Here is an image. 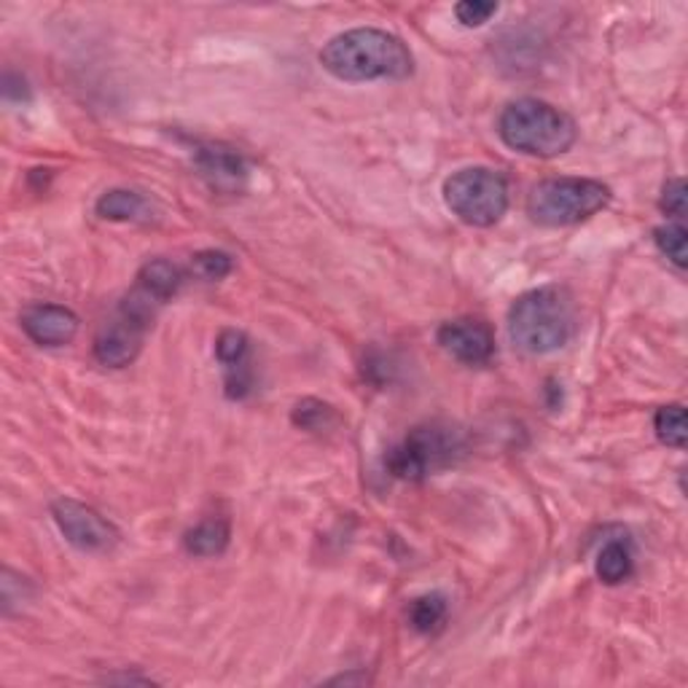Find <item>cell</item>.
I'll use <instances>...</instances> for the list:
<instances>
[{"mask_svg":"<svg viewBox=\"0 0 688 688\" xmlns=\"http://www.w3.org/2000/svg\"><path fill=\"white\" fill-rule=\"evenodd\" d=\"M320 65L340 81H402L415 73V58L398 36L377 27H355L331 38L320 52Z\"/></svg>","mask_w":688,"mask_h":688,"instance_id":"cell-1","label":"cell"},{"mask_svg":"<svg viewBox=\"0 0 688 688\" xmlns=\"http://www.w3.org/2000/svg\"><path fill=\"white\" fill-rule=\"evenodd\" d=\"M575 331V302L568 288L544 285L522 293L509 313V336L522 353L549 355Z\"/></svg>","mask_w":688,"mask_h":688,"instance_id":"cell-2","label":"cell"},{"mask_svg":"<svg viewBox=\"0 0 688 688\" xmlns=\"http://www.w3.org/2000/svg\"><path fill=\"white\" fill-rule=\"evenodd\" d=\"M498 135L511 151L538 160H555L575 143V124L565 111L524 98L509 103L498 118Z\"/></svg>","mask_w":688,"mask_h":688,"instance_id":"cell-3","label":"cell"},{"mask_svg":"<svg viewBox=\"0 0 688 688\" xmlns=\"http://www.w3.org/2000/svg\"><path fill=\"white\" fill-rule=\"evenodd\" d=\"M611 189L591 178H549L540 180L527 196V216L549 229L573 227L589 221L608 207Z\"/></svg>","mask_w":688,"mask_h":688,"instance_id":"cell-4","label":"cell"},{"mask_svg":"<svg viewBox=\"0 0 688 688\" xmlns=\"http://www.w3.org/2000/svg\"><path fill=\"white\" fill-rule=\"evenodd\" d=\"M462 453V436L458 428L444 422H428L406 433L404 442L387 453V471L404 482H422L431 473L453 466Z\"/></svg>","mask_w":688,"mask_h":688,"instance_id":"cell-5","label":"cell"},{"mask_svg":"<svg viewBox=\"0 0 688 688\" xmlns=\"http://www.w3.org/2000/svg\"><path fill=\"white\" fill-rule=\"evenodd\" d=\"M444 202L468 227H493L509 211V183L489 167H466L447 178Z\"/></svg>","mask_w":688,"mask_h":688,"instance_id":"cell-6","label":"cell"},{"mask_svg":"<svg viewBox=\"0 0 688 688\" xmlns=\"http://www.w3.org/2000/svg\"><path fill=\"white\" fill-rule=\"evenodd\" d=\"M156 304L154 298L145 296L140 288H135L114 313V318L105 320L100 326L98 336H94V358L111 369H124L132 364L143 347L145 331H149L151 320H154Z\"/></svg>","mask_w":688,"mask_h":688,"instance_id":"cell-7","label":"cell"},{"mask_svg":"<svg viewBox=\"0 0 688 688\" xmlns=\"http://www.w3.org/2000/svg\"><path fill=\"white\" fill-rule=\"evenodd\" d=\"M52 517L67 544L76 546L78 551L98 555V551H111L118 544V530L114 524L105 517H100L94 509H89V506L78 504V500H54Z\"/></svg>","mask_w":688,"mask_h":688,"instance_id":"cell-8","label":"cell"},{"mask_svg":"<svg viewBox=\"0 0 688 688\" xmlns=\"http://www.w3.org/2000/svg\"><path fill=\"white\" fill-rule=\"evenodd\" d=\"M438 344L447 349L453 358L468 366H482L493 358L495 353V336L484 320L473 318H458L447 320L436 334Z\"/></svg>","mask_w":688,"mask_h":688,"instance_id":"cell-9","label":"cell"},{"mask_svg":"<svg viewBox=\"0 0 688 688\" xmlns=\"http://www.w3.org/2000/svg\"><path fill=\"white\" fill-rule=\"evenodd\" d=\"M22 329L41 347H62L78 334V315L62 304H33L22 313Z\"/></svg>","mask_w":688,"mask_h":688,"instance_id":"cell-10","label":"cell"},{"mask_svg":"<svg viewBox=\"0 0 688 688\" xmlns=\"http://www.w3.org/2000/svg\"><path fill=\"white\" fill-rule=\"evenodd\" d=\"M196 167L207 183L218 191H240L247 180V162L221 143H207L196 149Z\"/></svg>","mask_w":688,"mask_h":688,"instance_id":"cell-11","label":"cell"},{"mask_svg":"<svg viewBox=\"0 0 688 688\" xmlns=\"http://www.w3.org/2000/svg\"><path fill=\"white\" fill-rule=\"evenodd\" d=\"M183 285V272L180 267H175L167 258H154V262L143 264V269L138 272V285L140 291L149 298H154L156 304H167L175 293Z\"/></svg>","mask_w":688,"mask_h":688,"instance_id":"cell-12","label":"cell"},{"mask_svg":"<svg viewBox=\"0 0 688 688\" xmlns=\"http://www.w3.org/2000/svg\"><path fill=\"white\" fill-rule=\"evenodd\" d=\"M597 578L608 586L624 584L635 571V551L627 538H611L597 555Z\"/></svg>","mask_w":688,"mask_h":688,"instance_id":"cell-13","label":"cell"},{"mask_svg":"<svg viewBox=\"0 0 688 688\" xmlns=\"http://www.w3.org/2000/svg\"><path fill=\"white\" fill-rule=\"evenodd\" d=\"M231 530L227 519H205L183 535V549L191 557H218L227 551Z\"/></svg>","mask_w":688,"mask_h":688,"instance_id":"cell-14","label":"cell"},{"mask_svg":"<svg viewBox=\"0 0 688 688\" xmlns=\"http://www.w3.org/2000/svg\"><path fill=\"white\" fill-rule=\"evenodd\" d=\"M94 213L105 221H135L145 213V200L138 191L129 189H111L94 205Z\"/></svg>","mask_w":688,"mask_h":688,"instance_id":"cell-15","label":"cell"},{"mask_svg":"<svg viewBox=\"0 0 688 688\" xmlns=\"http://www.w3.org/2000/svg\"><path fill=\"white\" fill-rule=\"evenodd\" d=\"M447 597L433 591V595L417 597V600L411 602L409 622L411 627L422 632V635H433V632L442 629L444 622H447Z\"/></svg>","mask_w":688,"mask_h":688,"instance_id":"cell-16","label":"cell"},{"mask_svg":"<svg viewBox=\"0 0 688 688\" xmlns=\"http://www.w3.org/2000/svg\"><path fill=\"white\" fill-rule=\"evenodd\" d=\"M653 431H657L659 442L667 444V447L684 449L688 442V428H686V409L684 404H670L662 406L653 417Z\"/></svg>","mask_w":688,"mask_h":688,"instance_id":"cell-17","label":"cell"},{"mask_svg":"<svg viewBox=\"0 0 688 688\" xmlns=\"http://www.w3.org/2000/svg\"><path fill=\"white\" fill-rule=\"evenodd\" d=\"M334 409L323 402H315V398H304L293 409V425L302 428V431H326V428L334 425Z\"/></svg>","mask_w":688,"mask_h":688,"instance_id":"cell-18","label":"cell"},{"mask_svg":"<svg viewBox=\"0 0 688 688\" xmlns=\"http://www.w3.org/2000/svg\"><path fill=\"white\" fill-rule=\"evenodd\" d=\"M686 237H688L686 227L680 221L678 224H664V227H659L657 231H653V240H657V247L678 269L686 267V258H688Z\"/></svg>","mask_w":688,"mask_h":688,"instance_id":"cell-19","label":"cell"},{"mask_svg":"<svg viewBox=\"0 0 688 688\" xmlns=\"http://www.w3.org/2000/svg\"><path fill=\"white\" fill-rule=\"evenodd\" d=\"M247 349H251V344H247V336L242 331L227 329L216 340V358L221 360L227 371L247 364Z\"/></svg>","mask_w":688,"mask_h":688,"instance_id":"cell-20","label":"cell"},{"mask_svg":"<svg viewBox=\"0 0 688 688\" xmlns=\"http://www.w3.org/2000/svg\"><path fill=\"white\" fill-rule=\"evenodd\" d=\"M191 269H194L202 280L216 283V280L229 278L231 269H234V262H231L229 253L224 251H202L191 258Z\"/></svg>","mask_w":688,"mask_h":688,"instance_id":"cell-21","label":"cell"},{"mask_svg":"<svg viewBox=\"0 0 688 688\" xmlns=\"http://www.w3.org/2000/svg\"><path fill=\"white\" fill-rule=\"evenodd\" d=\"M495 14H498V3H487V0H462L455 5V16L466 27H482Z\"/></svg>","mask_w":688,"mask_h":688,"instance_id":"cell-22","label":"cell"},{"mask_svg":"<svg viewBox=\"0 0 688 688\" xmlns=\"http://www.w3.org/2000/svg\"><path fill=\"white\" fill-rule=\"evenodd\" d=\"M662 211L667 213V216H675L678 221L686 216V180L684 178L667 180V186H664L662 191Z\"/></svg>","mask_w":688,"mask_h":688,"instance_id":"cell-23","label":"cell"},{"mask_svg":"<svg viewBox=\"0 0 688 688\" xmlns=\"http://www.w3.org/2000/svg\"><path fill=\"white\" fill-rule=\"evenodd\" d=\"M3 98L14 100V103H22V100L30 98V89H27V81L16 73H5L3 78Z\"/></svg>","mask_w":688,"mask_h":688,"instance_id":"cell-24","label":"cell"},{"mask_svg":"<svg viewBox=\"0 0 688 688\" xmlns=\"http://www.w3.org/2000/svg\"><path fill=\"white\" fill-rule=\"evenodd\" d=\"M369 675L366 673H347L340 675V678H331V684H344V686H353V684H369Z\"/></svg>","mask_w":688,"mask_h":688,"instance_id":"cell-25","label":"cell"}]
</instances>
